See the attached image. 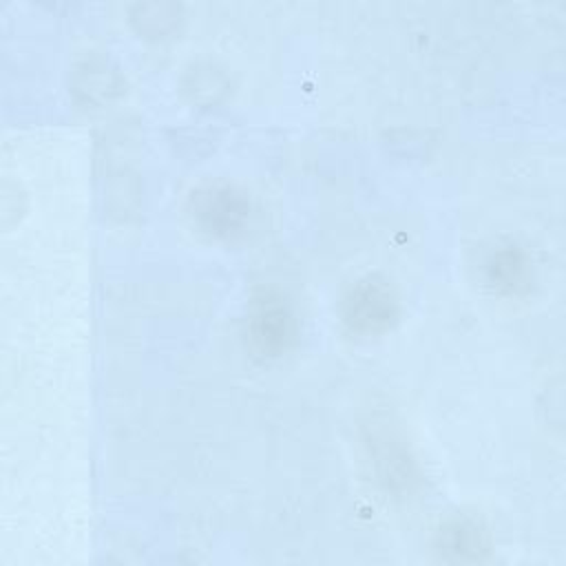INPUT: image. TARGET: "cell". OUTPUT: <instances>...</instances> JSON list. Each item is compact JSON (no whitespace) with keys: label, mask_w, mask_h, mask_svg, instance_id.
I'll return each mask as SVG.
<instances>
[{"label":"cell","mask_w":566,"mask_h":566,"mask_svg":"<svg viewBox=\"0 0 566 566\" xmlns=\"http://www.w3.org/2000/svg\"><path fill=\"white\" fill-rule=\"evenodd\" d=\"M398 318V298L378 276L358 281L343 301V321L356 334H380Z\"/></svg>","instance_id":"obj_1"},{"label":"cell","mask_w":566,"mask_h":566,"mask_svg":"<svg viewBox=\"0 0 566 566\" xmlns=\"http://www.w3.org/2000/svg\"><path fill=\"white\" fill-rule=\"evenodd\" d=\"M248 199L228 184H210L192 192L190 214L201 232L217 239H230L248 221Z\"/></svg>","instance_id":"obj_2"},{"label":"cell","mask_w":566,"mask_h":566,"mask_svg":"<svg viewBox=\"0 0 566 566\" xmlns=\"http://www.w3.org/2000/svg\"><path fill=\"white\" fill-rule=\"evenodd\" d=\"M296 323L287 303L274 292H261L252 298L248 316V336L256 352L276 356L294 340Z\"/></svg>","instance_id":"obj_3"},{"label":"cell","mask_w":566,"mask_h":566,"mask_svg":"<svg viewBox=\"0 0 566 566\" xmlns=\"http://www.w3.org/2000/svg\"><path fill=\"white\" fill-rule=\"evenodd\" d=\"M489 281L504 294H520L531 283V265L522 250L506 245L495 250L486 261Z\"/></svg>","instance_id":"obj_4"},{"label":"cell","mask_w":566,"mask_h":566,"mask_svg":"<svg viewBox=\"0 0 566 566\" xmlns=\"http://www.w3.org/2000/svg\"><path fill=\"white\" fill-rule=\"evenodd\" d=\"M444 546L451 551H458L460 555L464 553H473V557H478L475 548H482V531L469 522V520H453L444 531Z\"/></svg>","instance_id":"obj_5"}]
</instances>
